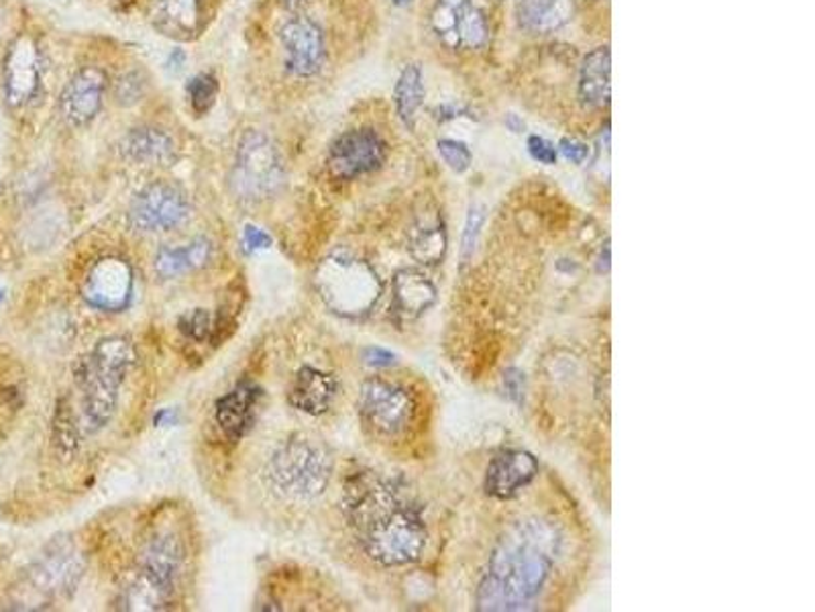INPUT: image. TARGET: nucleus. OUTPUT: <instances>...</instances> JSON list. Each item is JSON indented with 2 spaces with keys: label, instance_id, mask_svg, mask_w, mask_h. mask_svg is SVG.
Masks as SVG:
<instances>
[{
  "label": "nucleus",
  "instance_id": "obj_1",
  "mask_svg": "<svg viewBox=\"0 0 815 612\" xmlns=\"http://www.w3.org/2000/svg\"><path fill=\"white\" fill-rule=\"evenodd\" d=\"M559 537L544 520L520 522L489 557V566L477 590L482 611L527 609L551 578Z\"/></svg>",
  "mask_w": 815,
  "mask_h": 612
},
{
  "label": "nucleus",
  "instance_id": "obj_2",
  "mask_svg": "<svg viewBox=\"0 0 815 612\" xmlns=\"http://www.w3.org/2000/svg\"><path fill=\"white\" fill-rule=\"evenodd\" d=\"M135 364L133 343L125 337H105L96 343L78 374L82 419L88 433L106 427L117 411L119 390Z\"/></svg>",
  "mask_w": 815,
  "mask_h": 612
},
{
  "label": "nucleus",
  "instance_id": "obj_3",
  "mask_svg": "<svg viewBox=\"0 0 815 612\" xmlns=\"http://www.w3.org/2000/svg\"><path fill=\"white\" fill-rule=\"evenodd\" d=\"M331 451L324 445L303 435H290L275 447L268 463L273 489L294 501H315L331 482Z\"/></svg>",
  "mask_w": 815,
  "mask_h": 612
},
{
  "label": "nucleus",
  "instance_id": "obj_4",
  "mask_svg": "<svg viewBox=\"0 0 815 612\" xmlns=\"http://www.w3.org/2000/svg\"><path fill=\"white\" fill-rule=\"evenodd\" d=\"M317 291L324 305L343 317H362L369 313L381 294V284L367 261L349 256H331L320 261Z\"/></svg>",
  "mask_w": 815,
  "mask_h": 612
},
{
  "label": "nucleus",
  "instance_id": "obj_5",
  "mask_svg": "<svg viewBox=\"0 0 815 612\" xmlns=\"http://www.w3.org/2000/svg\"><path fill=\"white\" fill-rule=\"evenodd\" d=\"M284 183L286 166L272 138L257 129L243 131L231 169L233 195L247 202H259L273 197Z\"/></svg>",
  "mask_w": 815,
  "mask_h": 612
},
{
  "label": "nucleus",
  "instance_id": "obj_6",
  "mask_svg": "<svg viewBox=\"0 0 815 612\" xmlns=\"http://www.w3.org/2000/svg\"><path fill=\"white\" fill-rule=\"evenodd\" d=\"M365 553L381 566H406L426 548V529L421 515L410 506L395 505L359 529Z\"/></svg>",
  "mask_w": 815,
  "mask_h": 612
},
{
  "label": "nucleus",
  "instance_id": "obj_7",
  "mask_svg": "<svg viewBox=\"0 0 815 612\" xmlns=\"http://www.w3.org/2000/svg\"><path fill=\"white\" fill-rule=\"evenodd\" d=\"M181 569V550L174 537H155L141 555L135 578L122 595L127 611H160L174 595Z\"/></svg>",
  "mask_w": 815,
  "mask_h": 612
},
{
  "label": "nucleus",
  "instance_id": "obj_8",
  "mask_svg": "<svg viewBox=\"0 0 815 612\" xmlns=\"http://www.w3.org/2000/svg\"><path fill=\"white\" fill-rule=\"evenodd\" d=\"M190 216V200L178 184L157 180L135 195L129 207V223L139 233L178 229Z\"/></svg>",
  "mask_w": 815,
  "mask_h": 612
},
{
  "label": "nucleus",
  "instance_id": "obj_9",
  "mask_svg": "<svg viewBox=\"0 0 815 612\" xmlns=\"http://www.w3.org/2000/svg\"><path fill=\"white\" fill-rule=\"evenodd\" d=\"M359 413L371 431L383 437H395L412 425L416 402L404 386L371 378L362 386Z\"/></svg>",
  "mask_w": 815,
  "mask_h": 612
},
{
  "label": "nucleus",
  "instance_id": "obj_10",
  "mask_svg": "<svg viewBox=\"0 0 815 612\" xmlns=\"http://www.w3.org/2000/svg\"><path fill=\"white\" fill-rule=\"evenodd\" d=\"M430 27L438 42L453 51H475L489 39L487 19L473 0H437L430 11Z\"/></svg>",
  "mask_w": 815,
  "mask_h": 612
},
{
  "label": "nucleus",
  "instance_id": "obj_11",
  "mask_svg": "<svg viewBox=\"0 0 815 612\" xmlns=\"http://www.w3.org/2000/svg\"><path fill=\"white\" fill-rule=\"evenodd\" d=\"M388 157V145L378 131L362 127L334 139L329 148L327 166L336 180H357L381 168Z\"/></svg>",
  "mask_w": 815,
  "mask_h": 612
},
{
  "label": "nucleus",
  "instance_id": "obj_12",
  "mask_svg": "<svg viewBox=\"0 0 815 612\" xmlns=\"http://www.w3.org/2000/svg\"><path fill=\"white\" fill-rule=\"evenodd\" d=\"M280 46L290 76L315 78L327 61V42L317 21L310 16H294L280 27Z\"/></svg>",
  "mask_w": 815,
  "mask_h": 612
},
{
  "label": "nucleus",
  "instance_id": "obj_13",
  "mask_svg": "<svg viewBox=\"0 0 815 612\" xmlns=\"http://www.w3.org/2000/svg\"><path fill=\"white\" fill-rule=\"evenodd\" d=\"M33 586L47 597H66L84 576V560L70 541H56L31 567Z\"/></svg>",
  "mask_w": 815,
  "mask_h": 612
},
{
  "label": "nucleus",
  "instance_id": "obj_14",
  "mask_svg": "<svg viewBox=\"0 0 815 612\" xmlns=\"http://www.w3.org/2000/svg\"><path fill=\"white\" fill-rule=\"evenodd\" d=\"M106 89H108V78L103 68L98 66L80 68L61 92L60 110L63 119L72 127L91 125L105 105Z\"/></svg>",
  "mask_w": 815,
  "mask_h": 612
},
{
  "label": "nucleus",
  "instance_id": "obj_15",
  "mask_svg": "<svg viewBox=\"0 0 815 612\" xmlns=\"http://www.w3.org/2000/svg\"><path fill=\"white\" fill-rule=\"evenodd\" d=\"M2 80H4L7 101L13 107L27 105L39 91L42 61H39V49L29 35L16 37L15 44L9 47Z\"/></svg>",
  "mask_w": 815,
  "mask_h": 612
},
{
  "label": "nucleus",
  "instance_id": "obj_16",
  "mask_svg": "<svg viewBox=\"0 0 815 612\" xmlns=\"http://www.w3.org/2000/svg\"><path fill=\"white\" fill-rule=\"evenodd\" d=\"M133 294L131 266L121 258H105L92 266L84 296L92 306L101 310H121L129 305Z\"/></svg>",
  "mask_w": 815,
  "mask_h": 612
},
{
  "label": "nucleus",
  "instance_id": "obj_17",
  "mask_svg": "<svg viewBox=\"0 0 815 612\" xmlns=\"http://www.w3.org/2000/svg\"><path fill=\"white\" fill-rule=\"evenodd\" d=\"M536 474L539 461L532 454L524 449H510L492 459L485 475V490L494 498L508 501L520 490L527 489Z\"/></svg>",
  "mask_w": 815,
  "mask_h": 612
},
{
  "label": "nucleus",
  "instance_id": "obj_18",
  "mask_svg": "<svg viewBox=\"0 0 815 612\" xmlns=\"http://www.w3.org/2000/svg\"><path fill=\"white\" fill-rule=\"evenodd\" d=\"M119 152L125 160L133 164L166 168L178 160V143L164 129L153 125H141L129 129L122 136Z\"/></svg>",
  "mask_w": 815,
  "mask_h": 612
},
{
  "label": "nucleus",
  "instance_id": "obj_19",
  "mask_svg": "<svg viewBox=\"0 0 815 612\" xmlns=\"http://www.w3.org/2000/svg\"><path fill=\"white\" fill-rule=\"evenodd\" d=\"M336 398V380L331 374L317 369V367L304 366L287 390L290 404L300 413L318 416L324 414L332 407Z\"/></svg>",
  "mask_w": 815,
  "mask_h": 612
},
{
  "label": "nucleus",
  "instance_id": "obj_20",
  "mask_svg": "<svg viewBox=\"0 0 815 612\" xmlns=\"http://www.w3.org/2000/svg\"><path fill=\"white\" fill-rule=\"evenodd\" d=\"M579 98L588 108H604L612 98V56L610 47L589 51L579 72Z\"/></svg>",
  "mask_w": 815,
  "mask_h": 612
},
{
  "label": "nucleus",
  "instance_id": "obj_21",
  "mask_svg": "<svg viewBox=\"0 0 815 612\" xmlns=\"http://www.w3.org/2000/svg\"><path fill=\"white\" fill-rule=\"evenodd\" d=\"M574 0H516L518 25L529 33H553L574 19Z\"/></svg>",
  "mask_w": 815,
  "mask_h": 612
},
{
  "label": "nucleus",
  "instance_id": "obj_22",
  "mask_svg": "<svg viewBox=\"0 0 815 612\" xmlns=\"http://www.w3.org/2000/svg\"><path fill=\"white\" fill-rule=\"evenodd\" d=\"M259 390L253 386H239L216 404V423L231 442H239L251 427Z\"/></svg>",
  "mask_w": 815,
  "mask_h": 612
},
{
  "label": "nucleus",
  "instance_id": "obj_23",
  "mask_svg": "<svg viewBox=\"0 0 815 612\" xmlns=\"http://www.w3.org/2000/svg\"><path fill=\"white\" fill-rule=\"evenodd\" d=\"M202 0H155L153 23L169 37L190 39L200 27Z\"/></svg>",
  "mask_w": 815,
  "mask_h": 612
},
{
  "label": "nucleus",
  "instance_id": "obj_24",
  "mask_svg": "<svg viewBox=\"0 0 815 612\" xmlns=\"http://www.w3.org/2000/svg\"><path fill=\"white\" fill-rule=\"evenodd\" d=\"M437 298V289L416 270H402L393 278V306L408 319L423 315Z\"/></svg>",
  "mask_w": 815,
  "mask_h": 612
},
{
  "label": "nucleus",
  "instance_id": "obj_25",
  "mask_svg": "<svg viewBox=\"0 0 815 612\" xmlns=\"http://www.w3.org/2000/svg\"><path fill=\"white\" fill-rule=\"evenodd\" d=\"M211 256V242L204 237H198L184 247H162L155 256V272L164 280H172L206 266Z\"/></svg>",
  "mask_w": 815,
  "mask_h": 612
},
{
  "label": "nucleus",
  "instance_id": "obj_26",
  "mask_svg": "<svg viewBox=\"0 0 815 612\" xmlns=\"http://www.w3.org/2000/svg\"><path fill=\"white\" fill-rule=\"evenodd\" d=\"M426 89H424L423 70L418 63H408L406 68L400 72L393 86V105L400 121L406 125L408 129H414L416 115L423 107Z\"/></svg>",
  "mask_w": 815,
  "mask_h": 612
},
{
  "label": "nucleus",
  "instance_id": "obj_27",
  "mask_svg": "<svg viewBox=\"0 0 815 612\" xmlns=\"http://www.w3.org/2000/svg\"><path fill=\"white\" fill-rule=\"evenodd\" d=\"M445 249H447V237H445L442 227L438 225L416 229L410 239V254L421 263H438L445 256Z\"/></svg>",
  "mask_w": 815,
  "mask_h": 612
},
{
  "label": "nucleus",
  "instance_id": "obj_28",
  "mask_svg": "<svg viewBox=\"0 0 815 612\" xmlns=\"http://www.w3.org/2000/svg\"><path fill=\"white\" fill-rule=\"evenodd\" d=\"M218 92H221V84H218V78L212 72H200L197 76L190 78L186 84L188 103L197 115H206L214 107Z\"/></svg>",
  "mask_w": 815,
  "mask_h": 612
},
{
  "label": "nucleus",
  "instance_id": "obj_29",
  "mask_svg": "<svg viewBox=\"0 0 815 612\" xmlns=\"http://www.w3.org/2000/svg\"><path fill=\"white\" fill-rule=\"evenodd\" d=\"M437 150L438 155L442 157V162L457 174L468 172L473 164V153L469 150L468 143H463V141L438 139Z\"/></svg>",
  "mask_w": 815,
  "mask_h": 612
},
{
  "label": "nucleus",
  "instance_id": "obj_30",
  "mask_svg": "<svg viewBox=\"0 0 815 612\" xmlns=\"http://www.w3.org/2000/svg\"><path fill=\"white\" fill-rule=\"evenodd\" d=\"M485 211L484 207H471L468 213V221H465V231H463V242H461V258L468 263L473 256V249L477 244V237H480V231L484 225Z\"/></svg>",
  "mask_w": 815,
  "mask_h": 612
},
{
  "label": "nucleus",
  "instance_id": "obj_31",
  "mask_svg": "<svg viewBox=\"0 0 815 612\" xmlns=\"http://www.w3.org/2000/svg\"><path fill=\"white\" fill-rule=\"evenodd\" d=\"M145 82L139 72H129L117 82L115 86V98L121 107H131L141 101Z\"/></svg>",
  "mask_w": 815,
  "mask_h": 612
},
{
  "label": "nucleus",
  "instance_id": "obj_32",
  "mask_svg": "<svg viewBox=\"0 0 815 612\" xmlns=\"http://www.w3.org/2000/svg\"><path fill=\"white\" fill-rule=\"evenodd\" d=\"M180 329L186 336L192 337L197 341H204L206 337L211 336L212 315L204 308H197V310L181 317Z\"/></svg>",
  "mask_w": 815,
  "mask_h": 612
},
{
  "label": "nucleus",
  "instance_id": "obj_33",
  "mask_svg": "<svg viewBox=\"0 0 815 612\" xmlns=\"http://www.w3.org/2000/svg\"><path fill=\"white\" fill-rule=\"evenodd\" d=\"M527 145H529V152L534 162L544 164V166H553V164H557V160H559V150H557L555 143H551L548 139L541 138V136H530Z\"/></svg>",
  "mask_w": 815,
  "mask_h": 612
},
{
  "label": "nucleus",
  "instance_id": "obj_34",
  "mask_svg": "<svg viewBox=\"0 0 815 612\" xmlns=\"http://www.w3.org/2000/svg\"><path fill=\"white\" fill-rule=\"evenodd\" d=\"M557 150L563 153V157H565L567 162H571L575 166L586 164V160L589 157L588 143H583V141H579V139L575 138L560 139L559 148H557Z\"/></svg>",
  "mask_w": 815,
  "mask_h": 612
},
{
  "label": "nucleus",
  "instance_id": "obj_35",
  "mask_svg": "<svg viewBox=\"0 0 815 612\" xmlns=\"http://www.w3.org/2000/svg\"><path fill=\"white\" fill-rule=\"evenodd\" d=\"M504 386H506V392L508 397L512 398L513 402H522L524 397V378L518 369H510L506 376H504Z\"/></svg>",
  "mask_w": 815,
  "mask_h": 612
},
{
  "label": "nucleus",
  "instance_id": "obj_36",
  "mask_svg": "<svg viewBox=\"0 0 815 612\" xmlns=\"http://www.w3.org/2000/svg\"><path fill=\"white\" fill-rule=\"evenodd\" d=\"M270 235L268 233H263L261 229H257V227H247L245 229V244L249 245L251 249H259V247H270Z\"/></svg>",
  "mask_w": 815,
  "mask_h": 612
},
{
  "label": "nucleus",
  "instance_id": "obj_37",
  "mask_svg": "<svg viewBox=\"0 0 815 612\" xmlns=\"http://www.w3.org/2000/svg\"><path fill=\"white\" fill-rule=\"evenodd\" d=\"M365 357H367L365 362H367L369 366L376 367L392 366L393 360H395V357H393V353L386 352V350H379V348H371V350L367 352V355H365Z\"/></svg>",
  "mask_w": 815,
  "mask_h": 612
},
{
  "label": "nucleus",
  "instance_id": "obj_38",
  "mask_svg": "<svg viewBox=\"0 0 815 612\" xmlns=\"http://www.w3.org/2000/svg\"><path fill=\"white\" fill-rule=\"evenodd\" d=\"M506 122H508V127L512 129L513 133H520L524 129V122L520 121L516 115H508Z\"/></svg>",
  "mask_w": 815,
  "mask_h": 612
},
{
  "label": "nucleus",
  "instance_id": "obj_39",
  "mask_svg": "<svg viewBox=\"0 0 815 612\" xmlns=\"http://www.w3.org/2000/svg\"><path fill=\"white\" fill-rule=\"evenodd\" d=\"M410 2H412V0H393V4H395V7H406V4H410Z\"/></svg>",
  "mask_w": 815,
  "mask_h": 612
},
{
  "label": "nucleus",
  "instance_id": "obj_40",
  "mask_svg": "<svg viewBox=\"0 0 815 612\" xmlns=\"http://www.w3.org/2000/svg\"><path fill=\"white\" fill-rule=\"evenodd\" d=\"M290 2H303V0H290Z\"/></svg>",
  "mask_w": 815,
  "mask_h": 612
}]
</instances>
